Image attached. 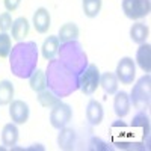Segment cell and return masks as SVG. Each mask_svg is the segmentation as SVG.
Masks as SVG:
<instances>
[{"label":"cell","mask_w":151,"mask_h":151,"mask_svg":"<svg viewBox=\"0 0 151 151\" xmlns=\"http://www.w3.org/2000/svg\"><path fill=\"white\" fill-rule=\"evenodd\" d=\"M47 89L56 97H70L79 89V74L68 70L59 59H50L45 70Z\"/></svg>","instance_id":"6da1fadb"},{"label":"cell","mask_w":151,"mask_h":151,"mask_svg":"<svg viewBox=\"0 0 151 151\" xmlns=\"http://www.w3.org/2000/svg\"><path fill=\"white\" fill-rule=\"evenodd\" d=\"M38 65V45L35 41H21L11 48L9 67L18 79H29Z\"/></svg>","instance_id":"7a4b0ae2"},{"label":"cell","mask_w":151,"mask_h":151,"mask_svg":"<svg viewBox=\"0 0 151 151\" xmlns=\"http://www.w3.org/2000/svg\"><path fill=\"white\" fill-rule=\"evenodd\" d=\"M59 60L64 64L68 70H71L76 74H82L85 68L88 67V55L85 53V50L82 44L74 40L68 42H62L59 45Z\"/></svg>","instance_id":"3957f363"},{"label":"cell","mask_w":151,"mask_h":151,"mask_svg":"<svg viewBox=\"0 0 151 151\" xmlns=\"http://www.w3.org/2000/svg\"><path fill=\"white\" fill-rule=\"evenodd\" d=\"M130 103L137 110H147L150 109V101H151V77L150 74H145L133 85V89L130 92Z\"/></svg>","instance_id":"277c9868"},{"label":"cell","mask_w":151,"mask_h":151,"mask_svg":"<svg viewBox=\"0 0 151 151\" xmlns=\"http://www.w3.org/2000/svg\"><path fill=\"white\" fill-rule=\"evenodd\" d=\"M100 86V71L97 65L88 64L85 71L79 76V89L85 95H92Z\"/></svg>","instance_id":"5b68a950"},{"label":"cell","mask_w":151,"mask_h":151,"mask_svg":"<svg viewBox=\"0 0 151 151\" xmlns=\"http://www.w3.org/2000/svg\"><path fill=\"white\" fill-rule=\"evenodd\" d=\"M122 12L130 20H141L147 17L151 11L150 0H122Z\"/></svg>","instance_id":"8992f818"},{"label":"cell","mask_w":151,"mask_h":151,"mask_svg":"<svg viewBox=\"0 0 151 151\" xmlns=\"http://www.w3.org/2000/svg\"><path fill=\"white\" fill-rule=\"evenodd\" d=\"M71 118H73V109L67 103L59 101L50 110V124H52V127H55L58 130L68 125Z\"/></svg>","instance_id":"52a82bcc"},{"label":"cell","mask_w":151,"mask_h":151,"mask_svg":"<svg viewBox=\"0 0 151 151\" xmlns=\"http://www.w3.org/2000/svg\"><path fill=\"white\" fill-rule=\"evenodd\" d=\"M115 76L118 82H121L122 85H132L134 77H136V65L134 60L129 56H124L119 59L118 65H116V71Z\"/></svg>","instance_id":"ba28073f"},{"label":"cell","mask_w":151,"mask_h":151,"mask_svg":"<svg viewBox=\"0 0 151 151\" xmlns=\"http://www.w3.org/2000/svg\"><path fill=\"white\" fill-rule=\"evenodd\" d=\"M29 106L23 100H12L9 103V116L15 124H26L29 119Z\"/></svg>","instance_id":"9c48e42d"},{"label":"cell","mask_w":151,"mask_h":151,"mask_svg":"<svg viewBox=\"0 0 151 151\" xmlns=\"http://www.w3.org/2000/svg\"><path fill=\"white\" fill-rule=\"evenodd\" d=\"M104 118L103 104L97 100H89L86 106V121L89 125H100Z\"/></svg>","instance_id":"30bf717a"},{"label":"cell","mask_w":151,"mask_h":151,"mask_svg":"<svg viewBox=\"0 0 151 151\" xmlns=\"http://www.w3.org/2000/svg\"><path fill=\"white\" fill-rule=\"evenodd\" d=\"M130 97L125 91H116L113 98V110H115L118 118H124L130 113Z\"/></svg>","instance_id":"8fae6325"},{"label":"cell","mask_w":151,"mask_h":151,"mask_svg":"<svg viewBox=\"0 0 151 151\" xmlns=\"http://www.w3.org/2000/svg\"><path fill=\"white\" fill-rule=\"evenodd\" d=\"M52 24V17L50 12L45 8H38L33 14V27L38 33H45L50 29Z\"/></svg>","instance_id":"7c38bea8"},{"label":"cell","mask_w":151,"mask_h":151,"mask_svg":"<svg viewBox=\"0 0 151 151\" xmlns=\"http://www.w3.org/2000/svg\"><path fill=\"white\" fill-rule=\"evenodd\" d=\"M136 64L144 73L151 71V45L148 42L139 44V48L136 52Z\"/></svg>","instance_id":"4fadbf2b"},{"label":"cell","mask_w":151,"mask_h":151,"mask_svg":"<svg viewBox=\"0 0 151 151\" xmlns=\"http://www.w3.org/2000/svg\"><path fill=\"white\" fill-rule=\"evenodd\" d=\"M18 136H20V132H18L17 124L9 122L2 130V144L6 148H14V145H17L18 142Z\"/></svg>","instance_id":"5bb4252c"},{"label":"cell","mask_w":151,"mask_h":151,"mask_svg":"<svg viewBox=\"0 0 151 151\" xmlns=\"http://www.w3.org/2000/svg\"><path fill=\"white\" fill-rule=\"evenodd\" d=\"M29 21L24 18V17H18L17 20H14L12 21V26H11V36L14 38L15 41H18V42H21V41H24V38L27 36V33H29Z\"/></svg>","instance_id":"9a60e30c"},{"label":"cell","mask_w":151,"mask_h":151,"mask_svg":"<svg viewBox=\"0 0 151 151\" xmlns=\"http://www.w3.org/2000/svg\"><path fill=\"white\" fill-rule=\"evenodd\" d=\"M58 145L60 150H73L76 145V132L73 129H68L67 125L59 129Z\"/></svg>","instance_id":"2e32d148"},{"label":"cell","mask_w":151,"mask_h":151,"mask_svg":"<svg viewBox=\"0 0 151 151\" xmlns=\"http://www.w3.org/2000/svg\"><path fill=\"white\" fill-rule=\"evenodd\" d=\"M59 45H60V41H59L58 36H47L42 42V47H41L42 58L47 59V60L55 59V56L59 52Z\"/></svg>","instance_id":"e0dca14e"},{"label":"cell","mask_w":151,"mask_h":151,"mask_svg":"<svg viewBox=\"0 0 151 151\" xmlns=\"http://www.w3.org/2000/svg\"><path fill=\"white\" fill-rule=\"evenodd\" d=\"M100 86L103 88V91L109 95L115 94L118 91V79L115 73H110V71H106L103 74H100Z\"/></svg>","instance_id":"ac0fdd59"},{"label":"cell","mask_w":151,"mask_h":151,"mask_svg":"<svg viewBox=\"0 0 151 151\" xmlns=\"http://www.w3.org/2000/svg\"><path fill=\"white\" fill-rule=\"evenodd\" d=\"M148 35H150V29L145 23L137 21L130 27V38L136 44H144L148 40Z\"/></svg>","instance_id":"d6986e66"},{"label":"cell","mask_w":151,"mask_h":151,"mask_svg":"<svg viewBox=\"0 0 151 151\" xmlns=\"http://www.w3.org/2000/svg\"><path fill=\"white\" fill-rule=\"evenodd\" d=\"M59 41L62 42H68V41H74L79 38V27L74 23H65L64 26L59 29Z\"/></svg>","instance_id":"ffe728a7"},{"label":"cell","mask_w":151,"mask_h":151,"mask_svg":"<svg viewBox=\"0 0 151 151\" xmlns=\"http://www.w3.org/2000/svg\"><path fill=\"white\" fill-rule=\"evenodd\" d=\"M14 85L9 80H2L0 82V106H6L14 100Z\"/></svg>","instance_id":"44dd1931"},{"label":"cell","mask_w":151,"mask_h":151,"mask_svg":"<svg viewBox=\"0 0 151 151\" xmlns=\"http://www.w3.org/2000/svg\"><path fill=\"white\" fill-rule=\"evenodd\" d=\"M30 82V88L35 92H41L44 89H47V82H45V73L41 70H35V73L29 77Z\"/></svg>","instance_id":"7402d4cb"},{"label":"cell","mask_w":151,"mask_h":151,"mask_svg":"<svg viewBox=\"0 0 151 151\" xmlns=\"http://www.w3.org/2000/svg\"><path fill=\"white\" fill-rule=\"evenodd\" d=\"M38 101L42 107H47V109H52L55 104H58L60 101V98L56 97L50 89H44L41 92H38Z\"/></svg>","instance_id":"603a6c76"},{"label":"cell","mask_w":151,"mask_h":151,"mask_svg":"<svg viewBox=\"0 0 151 151\" xmlns=\"http://www.w3.org/2000/svg\"><path fill=\"white\" fill-rule=\"evenodd\" d=\"M82 3L85 15L89 18H95L101 11V0H82Z\"/></svg>","instance_id":"cb8c5ba5"},{"label":"cell","mask_w":151,"mask_h":151,"mask_svg":"<svg viewBox=\"0 0 151 151\" xmlns=\"http://www.w3.org/2000/svg\"><path fill=\"white\" fill-rule=\"evenodd\" d=\"M12 48L11 36L6 32H0V58H8Z\"/></svg>","instance_id":"d4e9b609"},{"label":"cell","mask_w":151,"mask_h":151,"mask_svg":"<svg viewBox=\"0 0 151 151\" xmlns=\"http://www.w3.org/2000/svg\"><path fill=\"white\" fill-rule=\"evenodd\" d=\"M12 26V17L9 12H3L2 15H0V30L2 32H8Z\"/></svg>","instance_id":"484cf974"},{"label":"cell","mask_w":151,"mask_h":151,"mask_svg":"<svg viewBox=\"0 0 151 151\" xmlns=\"http://www.w3.org/2000/svg\"><path fill=\"white\" fill-rule=\"evenodd\" d=\"M89 150H109V145L106 142H103L100 137H92L89 142Z\"/></svg>","instance_id":"4316f807"},{"label":"cell","mask_w":151,"mask_h":151,"mask_svg":"<svg viewBox=\"0 0 151 151\" xmlns=\"http://www.w3.org/2000/svg\"><path fill=\"white\" fill-rule=\"evenodd\" d=\"M3 3H5V8L8 12H14L15 9H18L21 0H3Z\"/></svg>","instance_id":"83f0119b"}]
</instances>
